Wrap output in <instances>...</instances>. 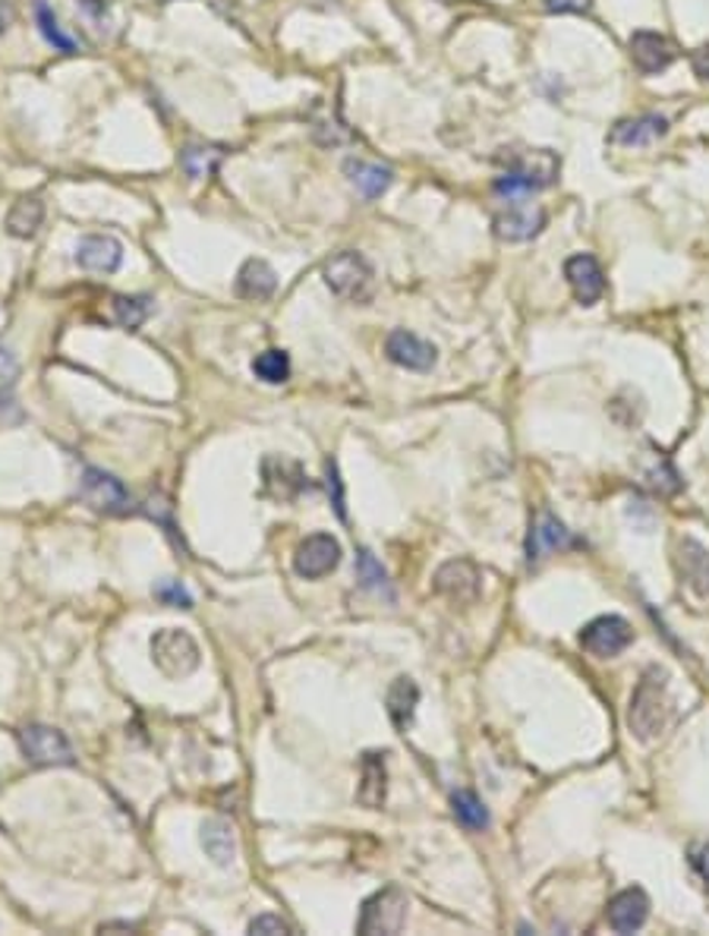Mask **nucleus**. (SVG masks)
Here are the masks:
<instances>
[{"instance_id":"14","label":"nucleus","mask_w":709,"mask_h":936,"mask_svg":"<svg viewBox=\"0 0 709 936\" xmlns=\"http://www.w3.org/2000/svg\"><path fill=\"white\" fill-rule=\"evenodd\" d=\"M564 277H568L574 296H578V303H583V306H593L605 294V275H602L597 259L587 256V253L571 256L564 262Z\"/></svg>"},{"instance_id":"7","label":"nucleus","mask_w":709,"mask_h":936,"mask_svg":"<svg viewBox=\"0 0 709 936\" xmlns=\"http://www.w3.org/2000/svg\"><path fill=\"white\" fill-rule=\"evenodd\" d=\"M19 748L22 757L36 767H73V748L67 734L57 732L51 725H26L19 729Z\"/></svg>"},{"instance_id":"5","label":"nucleus","mask_w":709,"mask_h":936,"mask_svg":"<svg viewBox=\"0 0 709 936\" xmlns=\"http://www.w3.org/2000/svg\"><path fill=\"white\" fill-rule=\"evenodd\" d=\"M199 643L180 627H165L151 637V662L168 679H187L189 672L199 669Z\"/></svg>"},{"instance_id":"16","label":"nucleus","mask_w":709,"mask_h":936,"mask_svg":"<svg viewBox=\"0 0 709 936\" xmlns=\"http://www.w3.org/2000/svg\"><path fill=\"white\" fill-rule=\"evenodd\" d=\"M262 479H265V493L278 501H294L306 489V477L297 460L287 458H265L262 460Z\"/></svg>"},{"instance_id":"26","label":"nucleus","mask_w":709,"mask_h":936,"mask_svg":"<svg viewBox=\"0 0 709 936\" xmlns=\"http://www.w3.org/2000/svg\"><path fill=\"white\" fill-rule=\"evenodd\" d=\"M41 221H45V203L36 199V196H29V199H19V203L10 208V215H7V231H10L13 237L29 240L38 234Z\"/></svg>"},{"instance_id":"19","label":"nucleus","mask_w":709,"mask_h":936,"mask_svg":"<svg viewBox=\"0 0 709 936\" xmlns=\"http://www.w3.org/2000/svg\"><path fill=\"white\" fill-rule=\"evenodd\" d=\"M674 565H678L681 581H685V584H688V587H691L700 599H709V552L703 549L697 539L685 536V539L678 543Z\"/></svg>"},{"instance_id":"9","label":"nucleus","mask_w":709,"mask_h":936,"mask_svg":"<svg viewBox=\"0 0 709 936\" xmlns=\"http://www.w3.org/2000/svg\"><path fill=\"white\" fill-rule=\"evenodd\" d=\"M631 641H634V631H631V624L624 622L621 615H599V618H593L580 631V646L590 656H599V660H609V656L624 653L631 646Z\"/></svg>"},{"instance_id":"4","label":"nucleus","mask_w":709,"mask_h":936,"mask_svg":"<svg viewBox=\"0 0 709 936\" xmlns=\"http://www.w3.org/2000/svg\"><path fill=\"white\" fill-rule=\"evenodd\" d=\"M533 193H508L499 196V208H495V237L508 240V243H523L533 240L545 227V212L540 205L530 203Z\"/></svg>"},{"instance_id":"21","label":"nucleus","mask_w":709,"mask_h":936,"mask_svg":"<svg viewBox=\"0 0 709 936\" xmlns=\"http://www.w3.org/2000/svg\"><path fill=\"white\" fill-rule=\"evenodd\" d=\"M278 287V275L268 262L262 259H249L243 262V269L237 272V294L243 300H268Z\"/></svg>"},{"instance_id":"11","label":"nucleus","mask_w":709,"mask_h":936,"mask_svg":"<svg viewBox=\"0 0 709 936\" xmlns=\"http://www.w3.org/2000/svg\"><path fill=\"white\" fill-rule=\"evenodd\" d=\"M480 589H483V577H480V571L473 568L470 562H464V558L442 565L439 574H435V593L445 596L454 606H470V603H476V599H480Z\"/></svg>"},{"instance_id":"32","label":"nucleus","mask_w":709,"mask_h":936,"mask_svg":"<svg viewBox=\"0 0 709 936\" xmlns=\"http://www.w3.org/2000/svg\"><path fill=\"white\" fill-rule=\"evenodd\" d=\"M249 934L253 936H291V924L280 920L278 915H259V918L249 924Z\"/></svg>"},{"instance_id":"10","label":"nucleus","mask_w":709,"mask_h":936,"mask_svg":"<svg viewBox=\"0 0 709 936\" xmlns=\"http://www.w3.org/2000/svg\"><path fill=\"white\" fill-rule=\"evenodd\" d=\"M337 565H341V543L328 533L306 536L294 552V571L306 581H318V577L332 574Z\"/></svg>"},{"instance_id":"37","label":"nucleus","mask_w":709,"mask_h":936,"mask_svg":"<svg viewBox=\"0 0 709 936\" xmlns=\"http://www.w3.org/2000/svg\"><path fill=\"white\" fill-rule=\"evenodd\" d=\"M691 67H693V74L700 76L703 82H709V45H700V48L693 51Z\"/></svg>"},{"instance_id":"18","label":"nucleus","mask_w":709,"mask_h":936,"mask_svg":"<svg viewBox=\"0 0 709 936\" xmlns=\"http://www.w3.org/2000/svg\"><path fill=\"white\" fill-rule=\"evenodd\" d=\"M388 794V770H385V753L366 751L360 760V786H356V801L366 810H378Z\"/></svg>"},{"instance_id":"25","label":"nucleus","mask_w":709,"mask_h":936,"mask_svg":"<svg viewBox=\"0 0 709 936\" xmlns=\"http://www.w3.org/2000/svg\"><path fill=\"white\" fill-rule=\"evenodd\" d=\"M420 703V688L413 684V679H397L388 691V716H392L397 732H407Z\"/></svg>"},{"instance_id":"1","label":"nucleus","mask_w":709,"mask_h":936,"mask_svg":"<svg viewBox=\"0 0 709 936\" xmlns=\"http://www.w3.org/2000/svg\"><path fill=\"white\" fill-rule=\"evenodd\" d=\"M502 174L495 177V196L508 193H536L559 181L561 158L549 148H504L499 155Z\"/></svg>"},{"instance_id":"17","label":"nucleus","mask_w":709,"mask_h":936,"mask_svg":"<svg viewBox=\"0 0 709 936\" xmlns=\"http://www.w3.org/2000/svg\"><path fill=\"white\" fill-rule=\"evenodd\" d=\"M605 918H609L612 930H618V934H634V930H640V927L647 924V918H650V899H647V893H643L640 886H631V889L618 893L616 899L609 901Z\"/></svg>"},{"instance_id":"36","label":"nucleus","mask_w":709,"mask_h":936,"mask_svg":"<svg viewBox=\"0 0 709 936\" xmlns=\"http://www.w3.org/2000/svg\"><path fill=\"white\" fill-rule=\"evenodd\" d=\"M691 867L697 870V877L703 880V886L709 889V842L693 845L691 848Z\"/></svg>"},{"instance_id":"15","label":"nucleus","mask_w":709,"mask_h":936,"mask_svg":"<svg viewBox=\"0 0 709 936\" xmlns=\"http://www.w3.org/2000/svg\"><path fill=\"white\" fill-rule=\"evenodd\" d=\"M631 60L640 74H662L669 70L674 60V48L672 41L659 32H650V29H640L631 36Z\"/></svg>"},{"instance_id":"3","label":"nucleus","mask_w":709,"mask_h":936,"mask_svg":"<svg viewBox=\"0 0 709 936\" xmlns=\"http://www.w3.org/2000/svg\"><path fill=\"white\" fill-rule=\"evenodd\" d=\"M325 284L335 291L341 300L351 303H370L375 294V272L370 259L360 253H337L325 262Z\"/></svg>"},{"instance_id":"23","label":"nucleus","mask_w":709,"mask_h":936,"mask_svg":"<svg viewBox=\"0 0 709 936\" xmlns=\"http://www.w3.org/2000/svg\"><path fill=\"white\" fill-rule=\"evenodd\" d=\"M203 848H206V855L218 864V867L234 864V858H237V836H234V827H230L227 820H221V817L206 820V823H203Z\"/></svg>"},{"instance_id":"34","label":"nucleus","mask_w":709,"mask_h":936,"mask_svg":"<svg viewBox=\"0 0 709 936\" xmlns=\"http://www.w3.org/2000/svg\"><path fill=\"white\" fill-rule=\"evenodd\" d=\"M360 577H363V587H382L385 584V571H382V565H375L370 552H360Z\"/></svg>"},{"instance_id":"29","label":"nucleus","mask_w":709,"mask_h":936,"mask_svg":"<svg viewBox=\"0 0 709 936\" xmlns=\"http://www.w3.org/2000/svg\"><path fill=\"white\" fill-rule=\"evenodd\" d=\"M36 22H38V29H41V36L48 38L57 51H63V55H76V41L70 36H63V29H60V22H57L55 10H51L45 0H36Z\"/></svg>"},{"instance_id":"33","label":"nucleus","mask_w":709,"mask_h":936,"mask_svg":"<svg viewBox=\"0 0 709 936\" xmlns=\"http://www.w3.org/2000/svg\"><path fill=\"white\" fill-rule=\"evenodd\" d=\"M155 596L161 599V603H168V606H180V608H189L193 606V599H189V593L177 581H161L158 587H155Z\"/></svg>"},{"instance_id":"8","label":"nucleus","mask_w":709,"mask_h":936,"mask_svg":"<svg viewBox=\"0 0 709 936\" xmlns=\"http://www.w3.org/2000/svg\"><path fill=\"white\" fill-rule=\"evenodd\" d=\"M79 498H82L92 511H98V515L120 517L130 511V493H127V486L117 477H111V474H105V470H95V467H89V470L82 474V479H79Z\"/></svg>"},{"instance_id":"28","label":"nucleus","mask_w":709,"mask_h":936,"mask_svg":"<svg viewBox=\"0 0 709 936\" xmlns=\"http://www.w3.org/2000/svg\"><path fill=\"white\" fill-rule=\"evenodd\" d=\"M111 315L117 325L136 331L149 319V300L146 296H114Z\"/></svg>"},{"instance_id":"24","label":"nucleus","mask_w":709,"mask_h":936,"mask_svg":"<svg viewBox=\"0 0 709 936\" xmlns=\"http://www.w3.org/2000/svg\"><path fill=\"white\" fill-rule=\"evenodd\" d=\"M571 543H574V539H571V533L561 527V520H555L549 511H542L536 527L530 530V546H526V552H530V562H536L542 555L564 549V546H571Z\"/></svg>"},{"instance_id":"35","label":"nucleus","mask_w":709,"mask_h":936,"mask_svg":"<svg viewBox=\"0 0 709 936\" xmlns=\"http://www.w3.org/2000/svg\"><path fill=\"white\" fill-rule=\"evenodd\" d=\"M593 0H545L549 13H590Z\"/></svg>"},{"instance_id":"2","label":"nucleus","mask_w":709,"mask_h":936,"mask_svg":"<svg viewBox=\"0 0 709 936\" xmlns=\"http://www.w3.org/2000/svg\"><path fill=\"white\" fill-rule=\"evenodd\" d=\"M672 719V694H669V672L662 665H650L637 681L631 710H628V729L640 741H656L666 732Z\"/></svg>"},{"instance_id":"13","label":"nucleus","mask_w":709,"mask_h":936,"mask_svg":"<svg viewBox=\"0 0 709 936\" xmlns=\"http://www.w3.org/2000/svg\"><path fill=\"white\" fill-rule=\"evenodd\" d=\"M385 353H388L392 363L411 369V372H430L435 367V348L413 331H392L388 341H385Z\"/></svg>"},{"instance_id":"27","label":"nucleus","mask_w":709,"mask_h":936,"mask_svg":"<svg viewBox=\"0 0 709 936\" xmlns=\"http://www.w3.org/2000/svg\"><path fill=\"white\" fill-rule=\"evenodd\" d=\"M253 372L268 386H280L291 379V357L284 350H265L253 360Z\"/></svg>"},{"instance_id":"6","label":"nucleus","mask_w":709,"mask_h":936,"mask_svg":"<svg viewBox=\"0 0 709 936\" xmlns=\"http://www.w3.org/2000/svg\"><path fill=\"white\" fill-rule=\"evenodd\" d=\"M404 924H407V896L397 886H388V889H382V893H375L363 901L356 934L394 936L404 930Z\"/></svg>"},{"instance_id":"39","label":"nucleus","mask_w":709,"mask_h":936,"mask_svg":"<svg viewBox=\"0 0 709 936\" xmlns=\"http://www.w3.org/2000/svg\"><path fill=\"white\" fill-rule=\"evenodd\" d=\"M17 372V363L13 357H7V350H0V379H10Z\"/></svg>"},{"instance_id":"31","label":"nucleus","mask_w":709,"mask_h":936,"mask_svg":"<svg viewBox=\"0 0 709 936\" xmlns=\"http://www.w3.org/2000/svg\"><path fill=\"white\" fill-rule=\"evenodd\" d=\"M184 170H187L193 181H203V177H211V170L218 167L221 162V148H187L184 152Z\"/></svg>"},{"instance_id":"40","label":"nucleus","mask_w":709,"mask_h":936,"mask_svg":"<svg viewBox=\"0 0 709 936\" xmlns=\"http://www.w3.org/2000/svg\"><path fill=\"white\" fill-rule=\"evenodd\" d=\"M10 22H13V10H10V7H7L3 0H0V36H3L7 29H10Z\"/></svg>"},{"instance_id":"20","label":"nucleus","mask_w":709,"mask_h":936,"mask_svg":"<svg viewBox=\"0 0 709 936\" xmlns=\"http://www.w3.org/2000/svg\"><path fill=\"white\" fill-rule=\"evenodd\" d=\"M669 133V120L659 114H640L631 120H618L616 129L609 133L612 146H653L656 139H662Z\"/></svg>"},{"instance_id":"30","label":"nucleus","mask_w":709,"mask_h":936,"mask_svg":"<svg viewBox=\"0 0 709 936\" xmlns=\"http://www.w3.org/2000/svg\"><path fill=\"white\" fill-rule=\"evenodd\" d=\"M451 808H454V817H457V820H461L467 829L489 827V813H485L483 801H480L473 791H454Z\"/></svg>"},{"instance_id":"38","label":"nucleus","mask_w":709,"mask_h":936,"mask_svg":"<svg viewBox=\"0 0 709 936\" xmlns=\"http://www.w3.org/2000/svg\"><path fill=\"white\" fill-rule=\"evenodd\" d=\"M328 482H335V508H337V515L344 517V505H341V482H337V467H335V460H332V464H328ZM328 489H332V486H328Z\"/></svg>"},{"instance_id":"12","label":"nucleus","mask_w":709,"mask_h":936,"mask_svg":"<svg viewBox=\"0 0 709 936\" xmlns=\"http://www.w3.org/2000/svg\"><path fill=\"white\" fill-rule=\"evenodd\" d=\"M124 262V246L111 234H89L76 246V265L92 275H114Z\"/></svg>"},{"instance_id":"22","label":"nucleus","mask_w":709,"mask_h":936,"mask_svg":"<svg viewBox=\"0 0 709 936\" xmlns=\"http://www.w3.org/2000/svg\"><path fill=\"white\" fill-rule=\"evenodd\" d=\"M344 174L351 177V184H354L366 199H378L394 181L392 167H382L375 165V162H363V158L344 162Z\"/></svg>"}]
</instances>
